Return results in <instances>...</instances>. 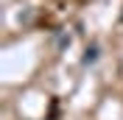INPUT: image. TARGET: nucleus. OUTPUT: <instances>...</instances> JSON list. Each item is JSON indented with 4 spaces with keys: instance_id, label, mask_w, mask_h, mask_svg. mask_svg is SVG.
Masks as SVG:
<instances>
[{
    "instance_id": "f257e3e1",
    "label": "nucleus",
    "mask_w": 123,
    "mask_h": 120,
    "mask_svg": "<svg viewBox=\"0 0 123 120\" xmlns=\"http://www.w3.org/2000/svg\"><path fill=\"white\" fill-rule=\"evenodd\" d=\"M98 45H90V48H87V50H84V56H81V61H84V64H95V61H98Z\"/></svg>"
},
{
    "instance_id": "f03ea898",
    "label": "nucleus",
    "mask_w": 123,
    "mask_h": 120,
    "mask_svg": "<svg viewBox=\"0 0 123 120\" xmlns=\"http://www.w3.org/2000/svg\"><path fill=\"white\" fill-rule=\"evenodd\" d=\"M70 42H73V39H70V34H64V31H59V34H56V48H59V50L70 48Z\"/></svg>"
}]
</instances>
